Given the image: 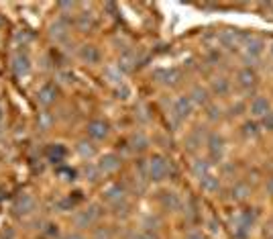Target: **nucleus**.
<instances>
[{
	"instance_id": "1",
	"label": "nucleus",
	"mask_w": 273,
	"mask_h": 239,
	"mask_svg": "<svg viewBox=\"0 0 273 239\" xmlns=\"http://www.w3.org/2000/svg\"><path fill=\"white\" fill-rule=\"evenodd\" d=\"M170 160L163 158V156H153L147 162V178L151 182H161L170 176Z\"/></svg>"
},
{
	"instance_id": "2",
	"label": "nucleus",
	"mask_w": 273,
	"mask_h": 239,
	"mask_svg": "<svg viewBox=\"0 0 273 239\" xmlns=\"http://www.w3.org/2000/svg\"><path fill=\"white\" fill-rule=\"evenodd\" d=\"M196 105L192 103L190 99V94H184V97H178L172 105V119L176 125H182L186 119H190V115L194 113Z\"/></svg>"
},
{
	"instance_id": "3",
	"label": "nucleus",
	"mask_w": 273,
	"mask_h": 239,
	"mask_svg": "<svg viewBox=\"0 0 273 239\" xmlns=\"http://www.w3.org/2000/svg\"><path fill=\"white\" fill-rule=\"evenodd\" d=\"M206 146H208V160L212 162V164H218L223 160V156H225V137L223 135H218V133H210L208 137H206Z\"/></svg>"
},
{
	"instance_id": "4",
	"label": "nucleus",
	"mask_w": 273,
	"mask_h": 239,
	"mask_svg": "<svg viewBox=\"0 0 273 239\" xmlns=\"http://www.w3.org/2000/svg\"><path fill=\"white\" fill-rule=\"evenodd\" d=\"M247 37H249V33H243V31H237V29H227L221 35H216L218 43H221L225 50H235V47H239V45H245Z\"/></svg>"
},
{
	"instance_id": "5",
	"label": "nucleus",
	"mask_w": 273,
	"mask_h": 239,
	"mask_svg": "<svg viewBox=\"0 0 273 239\" xmlns=\"http://www.w3.org/2000/svg\"><path fill=\"white\" fill-rule=\"evenodd\" d=\"M102 197H104V201L108 203V205H121V203H125L127 201V188H125V184H121V182H113V184H108L106 188H104V193H102Z\"/></svg>"
},
{
	"instance_id": "6",
	"label": "nucleus",
	"mask_w": 273,
	"mask_h": 239,
	"mask_svg": "<svg viewBox=\"0 0 273 239\" xmlns=\"http://www.w3.org/2000/svg\"><path fill=\"white\" fill-rule=\"evenodd\" d=\"M245 62H251L249 68L253 66V62L263 54V47H265V41L261 37H255V35H249L247 41H245Z\"/></svg>"
},
{
	"instance_id": "7",
	"label": "nucleus",
	"mask_w": 273,
	"mask_h": 239,
	"mask_svg": "<svg viewBox=\"0 0 273 239\" xmlns=\"http://www.w3.org/2000/svg\"><path fill=\"white\" fill-rule=\"evenodd\" d=\"M70 27H72V21L66 17V15H62L56 23H51V27H49V35H51V39L56 41V43H64L66 39H68V31H70Z\"/></svg>"
},
{
	"instance_id": "8",
	"label": "nucleus",
	"mask_w": 273,
	"mask_h": 239,
	"mask_svg": "<svg viewBox=\"0 0 273 239\" xmlns=\"http://www.w3.org/2000/svg\"><path fill=\"white\" fill-rule=\"evenodd\" d=\"M100 207L98 205H92V207H88L86 211H80L76 217H74V223H76V227L78 229H86V227H92L98 219H100Z\"/></svg>"
},
{
	"instance_id": "9",
	"label": "nucleus",
	"mask_w": 273,
	"mask_h": 239,
	"mask_svg": "<svg viewBox=\"0 0 273 239\" xmlns=\"http://www.w3.org/2000/svg\"><path fill=\"white\" fill-rule=\"evenodd\" d=\"M257 219H259V211L253 209V207H245V209H241V211L233 217V225H241V227H245V229L251 231V229L255 227Z\"/></svg>"
},
{
	"instance_id": "10",
	"label": "nucleus",
	"mask_w": 273,
	"mask_h": 239,
	"mask_svg": "<svg viewBox=\"0 0 273 239\" xmlns=\"http://www.w3.org/2000/svg\"><path fill=\"white\" fill-rule=\"evenodd\" d=\"M121 164H123V158L121 156H117V154H104L100 160H98V172L100 174H104V176H111V174H115L119 168H121Z\"/></svg>"
},
{
	"instance_id": "11",
	"label": "nucleus",
	"mask_w": 273,
	"mask_h": 239,
	"mask_svg": "<svg viewBox=\"0 0 273 239\" xmlns=\"http://www.w3.org/2000/svg\"><path fill=\"white\" fill-rule=\"evenodd\" d=\"M155 80L166 86H178L182 82V70L180 68H163L155 72Z\"/></svg>"
},
{
	"instance_id": "12",
	"label": "nucleus",
	"mask_w": 273,
	"mask_h": 239,
	"mask_svg": "<svg viewBox=\"0 0 273 239\" xmlns=\"http://www.w3.org/2000/svg\"><path fill=\"white\" fill-rule=\"evenodd\" d=\"M108 131H111V127H108V123H106V121H102V119H94V121H90V123H88V127H86L88 137H90V139H94V141H102V139H106V137H108Z\"/></svg>"
},
{
	"instance_id": "13",
	"label": "nucleus",
	"mask_w": 273,
	"mask_h": 239,
	"mask_svg": "<svg viewBox=\"0 0 273 239\" xmlns=\"http://www.w3.org/2000/svg\"><path fill=\"white\" fill-rule=\"evenodd\" d=\"M56 99H58V86L56 84H43L41 88H39V92H37V103L41 105V107H51L53 103H56Z\"/></svg>"
},
{
	"instance_id": "14",
	"label": "nucleus",
	"mask_w": 273,
	"mask_h": 239,
	"mask_svg": "<svg viewBox=\"0 0 273 239\" xmlns=\"http://www.w3.org/2000/svg\"><path fill=\"white\" fill-rule=\"evenodd\" d=\"M237 82H239V86L241 88H245V90H251V88H255L257 86V82H259V76H257V72L253 70V68H243V70H239V74H237Z\"/></svg>"
},
{
	"instance_id": "15",
	"label": "nucleus",
	"mask_w": 273,
	"mask_h": 239,
	"mask_svg": "<svg viewBox=\"0 0 273 239\" xmlns=\"http://www.w3.org/2000/svg\"><path fill=\"white\" fill-rule=\"evenodd\" d=\"M192 174H194V178H198V180L206 178L208 174H212V162H210V160H204V158H196V160L192 162Z\"/></svg>"
},
{
	"instance_id": "16",
	"label": "nucleus",
	"mask_w": 273,
	"mask_h": 239,
	"mask_svg": "<svg viewBox=\"0 0 273 239\" xmlns=\"http://www.w3.org/2000/svg\"><path fill=\"white\" fill-rule=\"evenodd\" d=\"M249 111H251V115L253 117H257V119H263L271 109H269V101L265 99V97H255L253 101H251V107H249Z\"/></svg>"
},
{
	"instance_id": "17",
	"label": "nucleus",
	"mask_w": 273,
	"mask_h": 239,
	"mask_svg": "<svg viewBox=\"0 0 273 239\" xmlns=\"http://www.w3.org/2000/svg\"><path fill=\"white\" fill-rule=\"evenodd\" d=\"M159 203H161V207L166 209V211H178V209L182 207L180 197H178L176 193H172V190H166V193H161Z\"/></svg>"
},
{
	"instance_id": "18",
	"label": "nucleus",
	"mask_w": 273,
	"mask_h": 239,
	"mask_svg": "<svg viewBox=\"0 0 273 239\" xmlns=\"http://www.w3.org/2000/svg\"><path fill=\"white\" fill-rule=\"evenodd\" d=\"M13 70H15V76H19V78L27 76L29 70H31V60H29V56H27V54L15 56V60H13Z\"/></svg>"
},
{
	"instance_id": "19",
	"label": "nucleus",
	"mask_w": 273,
	"mask_h": 239,
	"mask_svg": "<svg viewBox=\"0 0 273 239\" xmlns=\"http://www.w3.org/2000/svg\"><path fill=\"white\" fill-rule=\"evenodd\" d=\"M45 156H47V160L53 162V164H62V162L66 160V156H68V150L62 146V143H53V146L47 148Z\"/></svg>"
},
{
	"instance_id": "20",
	"label": "nucleus",
	"mask_w": 273,
	"mask_h": 239,
	"mask_svg": "<svg viewBox=\"0 0 273 239\" xmlns=\"http://www.w3.org/2000/svg\"><path fill=\"white\" fill-rule=\"evenodd\" d=\"M129 146H131V152H137V154H143L147 148H149V137L141 131L133 133L131 139H129Z\"/></svg>"
},
{
	"instance_id": "21",
	"label": "nucleus",
	"mask_w": 273,
	"mask_h": 239,
	"mask_svg": "<svg viewBox=\"0 0 273 239\" xmlns=\"http://www.w3.org/2000/svg\"><path fill=\"white\" fill-rule=\"evenodd\" d=\"M221 186H223V184H221V178L214 176V174H208L206 178L200 180V188L204 190L206 195H216L218 190H221Z\"/></svg>"
},
{
	"instance_id": "22",
	"label": "nucleus",
	"mask_w": 273,
	"mask_h": 239,
	"mask_svg": "<svg viewBox=\"0 0 273 239\" xmlns=\"http://www.w3.org/2000/svg\"><path fill=\"white\" fill-rule=\"evenodd\" d=\"M35 209V199L31 195H21L17 201H15V211L19 215H29L31 211Z\"/></svg>"
},
{
	"instance_id": "23",
	"label": "nucleus",
	"mask_w": 273,
	"mask_h": 239,
	"mask_svg": "<svg viewBox=\"0 0 273 239\" xmlns=\"http://www.w3.org/2000/svg\"><path fill=\"white\" fill-rule=\"evenodd\" d=\"M190 99H192V103H194L196 107H202V105H208L210 92H208L206 88H202V86H194L192 92H190Z\"/></svg>"
},
{
	"instance_id": "24",
	"label": "nucleus",
	"mask_w": 273,
	"mask_h": 239,
	"mask_svg": "<svg viewBox=\"0 0 273 239\" xmlns=\"http://www.w3.org/2000/svg\"><path fill=\"white\" fill-rule=\"evenodd\" d=\"M249 195H251V190H249V186H247L245 182H237V184L231 188V199H233L235 203H243V201H247V199H249Z\"/></svg>"
},
{
	"instance_id": "25",
	"label": "nucleus",
	"mask_w": 273,
	"mask_h": 239,
	"mask_svg": "<svg viewBox=\"0 0 273 239\" xmlns=\"http://www.w3.org/2000/svg\"><path fill=\"white\" fill-rule=\"evenodd\" d=\"M80 58L86 64H98L100 62V52H98V47H94V45H84L80 50Z\"/></svg>"
},
{
	"instance_id": "26",
	"label": "nucleus",
	"mask_w": 273,
	"mask_h": 239,
	"mask_svg": "<svg viewBox=\"0 0 273 239\" xmlns=\"http://www.w3.org/2000/svg\"><path fill=\"white\" fill-rule=\"evenodd\" d=\"M229 90H231V82L227 78L221 76V78H214L212 80V92L216 94V97H227Z\"/></svg>"
},
{
	"instance_id": "27",
	"label": "nucleus",
	"mask_w": 273,
	"mask_h": 239,
	"mask_svg": "<svg viewBox=\"0 0 273 239\" xmlns=\"http://www.w3.org/2000/svg\"><path fill=\"white\" fill-rule=\"evenodd\" d=\"M104 78L111 82L113 86H123V72L119 70V68H115V66H108L106 70H104Z\"/></svg>"
},
{
	"instance_id": "28",
	"label": "nucleus",
	"mask_w": 273,
	"mask_h": 239,
	"mask_svg": "<svg viewBox=\"0 0 273 239\" xmlns=\"http://www.w3.org/2000/svg\"><path fill=\"white\" fill-rule=\"evenodd\" d=\"M241 131H243V135H245L247 139H257V137L261 135V125H259L257 121H245Z\"/></svg>"
},
{
	"instance_id": "29",
	"label": "nucleus",
	"mask_w": 273,
	"mask_h": 239,
	"mask_svg": "<svg viewBox=\"0 0 273 239\" xmlns=\"http://www.w3.org/2000/svg\"><path fill=\"white\" fill-rule=\"evenodd\" d=\"M92 23H94L92 15H90V13H82V15L78 17V23H76V25H78L80 31H88V29L92 27Z\"/></svg>"
},
{
	"instance_id": "30",
	"label": "nucleus",
	"mask_w": 273,
	"mask_h": 239,
	"mask_svg": "<svg viewBox=\"0 0 273 239\" xmlns=\"http://www.w3.org/2000/svg\"><path fill=\"white\" fill-rule=\"evenodd\" d=\"M129 239H159L157 231H149V229H141V231H135Z\"/></svg>"
},
{
	"instance_id": "31",
	"label": "nucleus",
	"mask_w": 273,
	"mask_h": 239,
	"mask_svg": "<svg viewBox=\"0 0 273 239\" xmlns=\"http://www.w3.org/2000/svg\"><path fill=\"white\" fill-rule=\"evenodd\" d=\"M208 121H221L223 119V109L218 105H208V113H206Z\"/></svg>"
},
{
	"instance_id": "32",
	"label": "nucleus",
	"mask_w": 273,
	"mask_h": 239,
	"mask_svg": "<svg viewBox=\"0 0 273 239\" xmlns=\"http://www.w3.org/2000/svg\"><path fill=\"white\" fill-rule=\"evenodd\" d=\"M84 174H86V180H90V182H96L102 174L98 172V166H94V164H88L86 168H84Z\"/></svg>"
},
{
	"instance_id": "33",
	"label": "nucleus",
	"mask_w": 273,
	"mask_h": 239,
	"mask_svg": "<svg viewBox=\"0 0 273 239\" xmlns=\"http://www.w3.org/2000/svg\"><path fill=\"white\" fill-rule=\"evenodd\" d=\"M78 152H80L82 158H92L94 156V148H92V143H88V141H80L78 143Z\"/></svg>"
},
{
	"instance_id": "34",
	"label": "nucleus",
	"mask_w": 273,
	"mask_h": 239,
	"mask_svg": "<svg viewBox=\"0 0 273 239\" xmlns=\"http://www.w3.org/2000/svg\"><path fill=\"white\" fill-rule=\"evenodd\" d=\"M251 231L241 227V225H233V239H249Z\"/></svg>"
},
{
	"instance_id": "35",
	"label": "nucleus",
	"mask_w": 273,
	"mask_h": 239,
	"mask_svg": "<svg viewBox=\"0 0 273 239\" xmlns=\"http://www.w3.org/2000/svg\"><path fill=\"white\" fill-rule=\"evenodd\" d=\"M259 125H261V129H263V131L273 133V111H269V113L261 119V123H259Z\"/></svg>"
},
{
	"instance_id": "36",
	"label": "nucleus",
	"mask_w": 273,
	"mask_h": 239,
	"mask_svg": "<svg viewBox=\"0 0 273 239\" xmlns=\"http://www.w3.org/2000/svg\"><path fill=\"white\" fill-rule=\"evenodd\" d=\"M51 123H53V117H51L49 113H41V115H39V129L47 131V129L51 127Z\"/></svg>"
},
{
	"instance_id": "37",
	"label": "nucleus",
	"mask_w": 273,
	"mask_h": 239,
	"mask_svg": "<svg viewBox=\"0 0 273 239\" xmlns=\"http://www.w3.org/2000/svg\"><path fill=\"white\" fill-rule=\"evenodd\" d=\"M198 133H200V131H194V133L188 137V143H190V148H192V150H196L198 146H202V137H200Z\"/></svg>"
},
{
	"instance_id": "38",
	"label": "nucleus",
	"mask_w": 273,
	"mask_h": 239,
	"mask_svg": "<svg viewBox=\"0 0 273 239\" xmlns=\"http://www.w3.org/2000/svg\"><path fill=\"white\" fill-rule=\"evenodd\" d=\"M94 239H111V231H108L106 227H98L94 231Z\"/></svg>"
},
{
	"instance_id": "39",
	"label": "nucleus",
	"mask_w": 273,
	"mask_h": 239,
	"mask_svg": "<svg viewBox=\"0 0 273 239\" xmlns=\"http://www.w3.org/2000/svg\"><path fill=\"white\" fill-rule=\"evenodd\" d=\"M218 60H221V52H218V50H210L208 52V62L210 64H218Z\"/></svg>"
},
{
	"instance_id": "40",
	"label": "nucleus",
	"mask_w": 273,
	"mask_h": 239,
	"mask_svg": "<svg viewBox=\"0 0 273 239\" xmlns=\"http://www.w3.org/2000/svg\"><path fill=\"white\" fill-rule=\"evenodd\" d=\"M117 94H119V99H129V88H127V86L123 84V86H119Z\"/></svg>"
},
{
	"instance_id": "41",
	"label": "nucleus",
	"mask_w": 273,
	"mask_h": 239,
	"mask_svg": "<svg viewBox=\"0 0 273 239\" xmlns=\"http://www.w3.org/2000/svg\"><path fill=\"white\" fill-rule=\"evenodd\" d=\"M263 233H265V239H273V223H267Z\"/></svg>"
},
{
	"instance_id": "42",
	"label": "nucleus",
	"mask_w": 273,
	"mask_h": 239,
	"mask_svg": "<svg viewBox=\"0 0 273 239\" xmlns=\"http://www.w3.org/2000/svg\"><path fill=\"white\" fill-rule=\"evenodd\" d=\"M265 193L269 195V197H273V176L267 180V184H265Z\"/></svg>"
},
{
	"instance_id": "43",
	"label": "nucleus",
	"mask_w": 273,
	"mask_h": 239,
	"mask_svg": "<svg viewBox=\"0 0 273 239\" xmlns=\"http://www.w3.org/2000/svg\"><path fill=\"white\" fill-rule=\"evenodd\" d=\"M186 239H206V237H204L200 231H190V233L186 235Z\"/></svg>"
},
{
	"instance_id": "44",
	"label": "nucleus",
	"mask_w": 273,
	"mask_h": 239,
	"mask_svg": "<svg viewBox=\"0 0 273 239\" xmlns=\"http://www.w3.org/2000/svg\"><path fill=\"white\" fill-rule=\"evenodd\" d=\"M47 235H51V237H53V235H58V225H53V223L47 225Z\"/></svg>"
},
{
	"instance_id": "45",
	"label": "nucleus",
	"mask_w": 273,
	"mask_h": 239,
	"mask_svg": "<svg viewBox=\"0 0 273 239\" xmlns=\"http://www.w3.org/2000/svg\"><path fill=\"white\" fill-rule=\"evenodd\" d=\"M64 239H86V237H84L82 233H68Z\"/></svg>"
},
{
	"instance_id": "46",
	"label": "nucleus",
	"mask_w": 273,
	"mask_h": 239,
	"mask_svg": "<svg viewBox=\"0 0 273 239\" xmlns=\"http://www.w3.org/2000/svg\"><path fill=\"white\" fill-rule=\"evenodd\" d=\"M210 231H212V233H216V231H218V225H216L214 221H210Z\"/></svg>"
},
{
	"instance_id": "47",
	"label": "nucleus",
	"mask_w": 273,
	"mask_h": 239,
	"mask_svg": "<svg viewBox=\"0 0 273 239\" xmlns=\"http://www.w3.org/2000/svg\"><path fill=\"white\" fill-rule=\"evenodd\" d=\"M0 123H3V107H0Z\"/></svg>"
},
{
	"instance_id": "48",
	"label": "nucleus",
	"mask_w": 273,
	"mask_h": 239,
	"mask_svg": "<svg viewBox=\"0 0 273 239\" xmlns=\"http://www.w3.org/2000/svg\"><path fill=\"white\" fill-rule=\"evenodd\" d=\"M271 54H273V45H271Z\"/></svg>"
}]
</instances>
